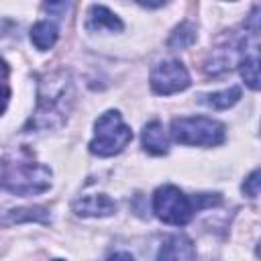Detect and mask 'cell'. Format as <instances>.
Segmentation results:
<instances>
[{"instance_id":"cell-1","label":"cell","mask_w":261,"mask_h":261,"mask_svg":"<svg viewBox=\"0 0 261 261\" xmlns=\"http://www.w3.org/2000/svg\"><path fill=\"white\" fill-rule=\"evenodd\" d=\"M69 106H71V84L65 77V73L59 71L45 75L39 84L37 110L29 124L41 130L59 126L67 118Z\"/></svg>"},{"instance_id":"cell-2","label":"cell","mask_w":261,"mask_h":261,"mask_svg":"<svg viewBox=\"0 0 261 261\" xmlns=\"http://www.w3.org/2000/svg\"><path fill=\"white\" fill-rule=\"evenodd\" d=\"M51 186V169L33 159H0V190L14 196H37Z\"/></svg>"},{"instance_id":"cell-3","label":"cell","mask_w":261,"mask_h":261,"mask_svg":"<svg viewBox=\"0 0 261 261\" xmlns=\"http://www.w3.org/2000/svg\"><path fill=\"white\" fill-rule=\"evenodd\" d=\"M214 204H220L218 194H212V196L200 194L196 198H190L171 184L157 188L153 194V212L157 214L159 220H163L165 224H173V226L188 224L196 210L204 206H214Z\"/></svg>"},{"instance_id":"cell-4","label":"cell","mask_w":261,"mask_h":261,"mask_svg":"<svg viewBox=\"0 0 261 261\" xmlns=\"http://www.w3.org/2000/svg\"><path fill=\"white\" fill-rule=\"evenodd\" d=\"M133 141L130 126L124 124L118 110H106L94 124V139L90 141V153L98 157H112L120 153Z\"/></svg>"},{"instance_id":"cell-5","label":"cell","mask_w":261,"mask_h":261,"mask_svg":"<svg viewBox=\"0 0 261 261\" xmlns=\"http://www.w3.org/2000/svg\"><path fill=\"white\" fill-rule=\"evenodd\" d=\"M224 124L208 116H179L171 120V137L181 145L214 147L224 141Z\"/></svg>"},{"instance_id":"cell-6","label":"cell","mask_w":261,"mask_h":261,"mask_svg":"<svg viewBox=\"0 0 261 261\" xmlns=\"http://www.w3.org/2000/svg\"><path fill=\"white\" fill-rule=\"evenodd\" d=\"M151 88L155 94L161 96H169L175 92H181L190 86V73L184 67L181 61L177 59H165L159 61L153 69H151Z\"/></svg>"},{"instance_id":"cell-7","label":"cell","mask_w":261,"mask_h":261,"mask_svg":"<svg viewBox=\"0 0 261 261\" xmlns=\"http://www.w3.org/2000/svg\"><path fill=\"white\" fill-rule=\"evenodd\" d=\"M73 212L77 216H110L116 212V204L106 194H92L73 202Z\"/></svg>"},{"instance_id":"cell-8","label":"cell","mask_w":261,"mask_h":261,"mask_svg":"<svg viewBox=\"0 0 261 261\" xmlns=\"http://www.w3.org/2000/svg\"><path fill=\"white\" fill-rule=\"evenodd\" d=\"M196 255V249L192 241L184 234H173L165 239V243L159 249L157 261H192Z\"/></svg>"},{"instance_id":"cell-9","label":"cell","mask_w":261,"mask_h":261,"mask_svg":"<svg viewBox=\"0 0 261 261\" xmlns=\"http://www.w3.org/2000/svg\"><path fill=\"white\" fill-rule=\"evenodd\" d=\"M86 27H88V31H92V33H102V31L120 33V31H122V20H120L114 12H110L106 6L94 4V6H90Z\"/></svg>"},{"instance_id":"cell-10","label":"cell","mask_w":261,"mask_h":261,"mask_svg":"<svg viewBox=\"0 0 261 261\" xmlns=\"http://www.w3.org/2000/svg\"><path fill=\"white\" fill-rule=\"evenodd\" d=\"M141 139L145 151H149L151 155H165L169 151V139L159 120H151L149 124H145Z\"/></svg>"},{"instance_id":"cell-11","label":"cell","mask_w":261,"mask_h":261,"mask_svg":"<svg viewBox=\"0 0 261 261\" xmlns=\"http://www.w3.org/2000/svg\"><path fill=\"white\" fill-rule=\"evenodd\" d=\"M59 31L51 20H39L31 29V41L39 51H47L57 43Z\"/></svg>"},{"instance_id":"cell-12","label":"cell","mask_w":261,"mask_h":261,"mask_svg":"<svg viewBox=\"0 0 261 261\" xmlns=\"http://www.w3.org/2000/svg\"><path fill=\"white\" fill-rule=\"evenodd\" d=\"M239 69H241V75L247 82V86L251 90H259V57H257V45L251 47V51H247V47H243Z\"/></svg>"},{"instance_id":"cell-13","label":"cell","mask_w":261,"mask_h":261,"mask_svg":"<svg viewBox=\"0 0 261 261\" xmlns=\"http://www.w3.org/2000/svg\"><path fill=\"white\" fill-rule=\"evenodd\" d=\"M239 98H241V88L230 86V88H226V90H222V92H212V94L200 96V102H204L206 106L224 110V108H230L232 104H237Z\"/></svg>"},{"instance_id":"cell-14","label":"cell","mask_w":261,"mask_h":261,"mask_svg":"<svg viewBox=\"0 0 261 261\" xmlns=\"http://www.w3.org/2000/svg\"><path fill=\"white\" fill-rule=\"evenodd\" d=\"M194 39H196V29H194V24H192V22H181V24L173 31V35H171V39L167 41V45H169L171 49H184V47H190V45L194 43Z\"/></svg>"},{"instance_id":"cell-15","label":"cell","mask_w":261,"mask_h":261,"mask_svg":"<svg viewBox=\"0 0 261 261\" xmlns=\"http://www.w3.org/2000/svg\"><path fill=\"white\" fill-rule=\"evenodd\" d=\"M243 192L249 196V198H257L259 196V169H255L243 184Z\"/></svg>"},{"instance_id":"cell-16","label":"cell","mask_w":261,"mask_h":261,"mask_svg":"<svg viewBox=\"0 0 261 261\" xmlns=\"http://www.w3.org/2000/svg\"><path fill=\"white\" fill-rule=\"evenodd\" d=\"M8 98H10V90L8 86L0 84V114L6 110V104H8Z\"/></svg>"},{"instance_id":"cell-17","label":"cell","mask_w":261,"mask_h":261,"mask_svg":"<svg viewBox=\"0 0 261 261\" xmlns=\"http://www.w3.org/2000/svg\"><path fill=\"white\" fill-rule=\"evenodd\" d=\"M108 261H135L128 253H114L112 257H108Z\"/></svg>"},{"instance_id":"cell-18","label":"cell","mask_w":261,"mask_h":261,"mask_svg":"<svg viewBox=\"0 0 261 261\" xmlns=\"http://www.w3.org/2000/svg\"><path fill=\"white\" fill-rule=\"evenodd\" d=\"M6 75H8V65H6V63H4L2 59H0V77L4 80Z\"/></svg>"},{"instance_id":"cell-19","label":"cell","mask_w":261,"mask_h":261,"mask_svg":"<svg viewBox=\"0 0 261 261\" xmlns=\"http://www.w3.org/2000/svg\"><path fill=\"white\" fill-rule=\"evenodd\" d=\"M55 261H61V259H55Z\"/></svg>"}]
</instances>
